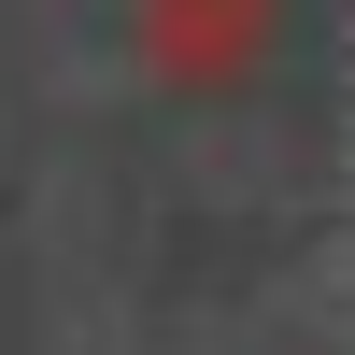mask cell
I'll return each mask as SVG.
<instances>
[{
    "instance_id": "obj_1",
    "label": "cell",
    "mask_w": 355,
    "mask_h": 355,
    "mask_svg": "<svg viewBox=\"0 0 355 355\" xmlns=\"http://www.w3.org/2000/svg\"><path fill=\"white\" fill-rule=\"evenodd\" d=\"M284 43V0H142V71L171 100H242Z\"/></svg>"
}]
</instances>
